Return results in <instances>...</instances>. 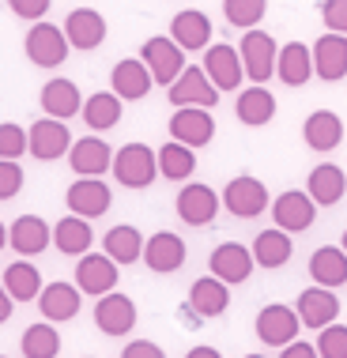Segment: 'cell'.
<instances>
[{"label":"cell","mask_w":347,"mask_h":358,"mask_svg":"<svg viewBox=\"0 0 347 358\" xmlns=\"http://www.w3.org/2000/svg\"><path fill=\"white\" fill-rule=\"evenodd\" d=\"M110 173L125 189H148V185H155V178H159V155H155V148L132 140L113 155Z\"/></svg>","instance_id":"1"},{"label":"cell","mask_w":347,"mask_h":358,"mask_svg":"<svg viewBox=\"0 0 347 358\" xmlns=\"http://www.w3.org/2000/svg\"><path fill=\"white\" fill-rule=\"evenodd\" d=\"M27 57H31V64L38 69H61L64 61H69V34H64V27H53V23H38L27 31V42H23Z\"/></svg>","instance_id":"2"},{"label":"cell","mask_w":347,"mask_h":358,"mask_svg":"<svg viewBox=\"0 0 347 358\" xmlns=\"http://www.w3.org/2000/svg\"><path fill=\"white\" fill-rule=\"evenodd\" d=\"M238 53H242V64H246V80L253 83H268L276 76V57H279V45L276 38L268 31H246L242 34V45H238Z\"/></svg>","instance_id":"3"},{"label":"cell","mask_w":347,"mask_h":358,"mask_svg":"<svg viewBox=\"0 0 347 358\" xmlns=\"http://www.w3.org/2000/svg\"><path fill=\"white\" fill-rule=\"evenodd\" d=\"M140 61L148 64L151 80L162 83V87H170L181 72H185V50H181V45L174 42V38H162V34H159V38H148V42H143Z\"/></svg>","instance_id":"4"},{"label":"cell","mask_w":347,"mask_h":358,"mask_svg":"<svg viewBox=\"0 0 347 358\" xmlns=\"http://www.w3.org/2000/svg\"><path fill=\"white\" fill-rule=\"evenodd\" d=\"M170 140H181L189 148H208L215 140V117L208 106H174Z\"/></svg>","instance_id":"5"},{"label":"cell","mask_w":347,"mask_h":358,"mask_svg":"<svg viewBox=\"0 0 347 358\" xmlns=\"http://www.w3.org/2000/svg\"><path fill=\"white\" fill-rule=\"evenodd\" d=\"M94 328L102 336H129L136 328V302L121 290H106L94 302Z\"/></svg>","instance_id":"6"},{"label":"cell","mask_w":347,"mask_h":358,"mask_svg":"<svg viewBox=\"0 0 347 358\" xmlns=\"http://www.w3.org/2000/svg\"><path fill=\"white\" fill-rule=\"evenodd\" d=\"M167 94H170V106H208V110H215L223 91L208 80L204 64H192V69L185 64V72L170 83Z\"/></svg>","instance_id":"7"},{"label":"cell","mask_w":347,"mask_h":358,"mask_svg":"<svg viewBox=\"0 0 347 358\" xmlns=\"http://www.w3.org/2000/svg\"><path fill=\"white\" fill-rule=\"evenodd\" d=\"M72 148V132H69V124L64 121H57L45 113L42 121H34L31 129H27V151L34 155L38 162H53V159H61V155H69Z\"/></svg>","instance_id":"8"},{"label":"cell","mask_w":347,"mask_h":358,"mask_svg":"<svg viewBox=\"0 0 347 358\" xmlns=\"http://www.w3.org/2000/svg\"><path fill=\"white\" fill-rule=\"evenodd\" d=\"M272 219H276L279 230H287V234H302V230L313 227L317 204L306 189H287L272 200Z\"/></svg>","instance_id":"9"},{"label":"cell","mask_w":347,"mask_h":358,"mask_svg":"<svg viewBox=\"0 0 347 358\" xmlns=\"http://www.w3.org/2000/svg\"><path fill=\"white\" fill-rule=\"evenodd\" d=\"M219 204H223V196L211 185H204V181H185V189L178 192V219L189 222V227H208V222H215Z\"/></svg>","instance_id":"10"},{"label":"cell","mask_w":347,"mask_h":358,"mask_svg":"<svg viewBox=\"0 0 347 358\" xmlns=\"http://www.w3.org/2000/svg\"><path fill=\"white\" fill-rule=\"evenodd\" d=\"M118 268L121 264L110 253H91V249H87V253L80 257V264H76V287H80L83 294L99 298V294H106V290L118 287V279H121Z\"/></svg>","instance_id":"11"},{"label":"cell","mask_w":347,"mask_h":358,"mask_svg":"<svg viewBox=\"0 0 347 358\" xmlns=\"http://www.w3.org/2000/svg\"><path fill=\"white\" fill-rule=\"evenodd\" d=\"M204 72L208 80L219 87V91H238L246 80V64H242V53L227 42H215L204 50Z\"/></svg>","instance_id":"12"},{"label":"cell","mask_w":347,"mask_h":358,"mask_svg":"<svg viewBox=\"0 0 347 358\" xmlns=\"http://www.w3.org/2000/svg\"><path fill=\"white\" fill-rule=\"evenodd\" d=\"M295 309H298V321H302V328L321 332L325 324H332L336 317H340V298L332 294V287L313 283V287H306L302 294H298Z\"/></svg>","instance_id":"13"},{"label":"cell","mask_w":347,"mask_h":358,"mask_svg":"<svg viewBox=\"0 0 347 358\" xmlns=\"http://www.w3.org/2000/svg\"><path fill=\"white\" fill-rule=\"evenodd\" d=\"M223 208L230 211V215H238V219H257L260 211L268 208V189H264V181L249 178V173H242V178H234V181H227V189H223Z\"/></svg>","instance_id":"14"},{"label":"cell","mask_w":347,"mask_h":358,"mask_svg":"<svg viewBox=\"0 0 347 358\" xmlns=\"http://www.w3.org/2000/svg\"><path fill=\"white\" fill-rule=\"evenodd\" d=\"M313 50V76L325 83H340L347 80V34H321L317 42L310 45Z\"/></svg>","instance_id":"15"},{"label":"cell","mask_w":347,"mask_h":358,"mask_svg":"<svg viewBox=\"0 0 347 358\" xmlns=\"http://www.w3.org/2000/svg\"><path fill=\"white\" fill-rule=\"evenodd\" d=\"M208 268H211V275H219L223 283L238 287V283H246V279L253 275L257 260H253V249L238 245V241H223V245H215V249H211Z\"/></svg>","instance_id":"16"},{"label":"cell","mask_w":347,"mask_h":358,"mask_svg":"<svg viewBox=\"0 0 347 358\" xmlns=\"http://www.w3.org/2000/svg\"><path fill=\"white\" fill-rule=\"evenodd\" d=\"M110 200H113V192L99 178H80L69 185V192H64L69 211L72 215H83V219H102L106 211H110Z\"/></svg>","instance_id":"17"},{"label":"cell","mask_w":347,"mask_h":358,"mask_svg":"<svg viewBox=\"0 0 347 358\" xmlns=\"http://www.w3.org/2000/svg\"><path fill=\"white\" fill-rule=\"evenodd\" d=\"M298 309L295 306H264L257 313V340L264 347H283L298 336Z\"/></svg>","instance_id":"18"},{"label":"cell","mask_w":347,"mask_h":358,"mask_svg":"<svg viewBox=\"0 0 347 358\" xmlns=\"http://www.w3.org/2000/svg\"><path fill=\"white\" fill-rule=\"evenodd\" d=\"M185 257H189V249L174 230H159V234H151L148 241H143V264H148L155 275L178 272V268L185 264Z\"/></svg>","instance_id":"19"},{"label":"cell","mask_w":347,"mask_h":358,"mask_svg":"<svg viewBox=\"0 0 347 358\" xmlns=\"http://www.w3.org/2000/svg\"><path fill=\"white\" fill-rule=\"evenodd\" d=\"M8 245H12L19 257H38L53 245V227L42 215H19L12 227H8Z\"/></svg>","instance_id":"20"},{"label":"cell","mask_w":347,"mask_h":358,"mask_svg":"<svg viewBox=\"0 0 347 358\" xmlns=\"http://www.w3.org/2000/svg\"><path fill=\"white\" fill-rule=\"evenodd\" d=\"M211 34H215V27H211V19L200 12V8H185V12H178L170 19V38L181 45L185 53H200L211 45Z\"/></svg>","instance_id":"21"},{"label":"cell","mask_w":347,"mask_h":358,"mask_svg":"<svg viewBox=\"0 0 347 358\" xmlns=\"http://www.w3.org/2000/svg\"><path fill=\"white\" fill-rule=\"evenodd\" d=\"M64 34H69L72 50H83V53L99 50L106 42V15L99 8H76V12H69V19H64Z\"/></svg>","instance_id":"22"},{"label":"cell","mask_w":347,"mask_h":358,"mask_svg":"<svg viewBox=\"0 0 347 358\" xmlns=\"http://www.w3.org/2000/svg\"><path fill=\"white\" fill-rule=\"evenodd\" d=\"M69 166L80 173V178H102V173L113 166V148H110L102 136L72 140V148H69Z\"/></svg>","instance_id":"23"},{"label":"cell","mask_w":347,"mask_h":358,"mask_svg":"<svg viewBox=\"0 0 347 358\" xmlns=\"http://www.w3.org/2000/svg\"><path fill=\"white\" fill-rule=\"evenodd\" d=\"M80 306H83V290L76 283H61V279H57V283H45L42 294H38V309H42V317L53 324L72 321V317L80 313Z\"/></svg>","instance_id":"24"},{"label":"cell","mask_w":347,"mask_h":358,"mask_svg":"<svg viewBox=\"0 0 347 358\" xmlns=\"http://www.w3.org/2000/svg\"><path fill=\"white\" fill-rule=\"evenodd\" d=\"M227 306H230V283H223L219 275H204L189 287V309L197 317H204V321L223 317Z\"/></svg>","instance_id":"25"},{"label":"cell","mask_w":347,"mask_h":358,"mask_svg":"<svg viewBox=\"0 0 347 358\" xmlns=\"http://www.w3.org/2000/svg\"><path fill=\"white\" fill-rule=\"evenodd\" d=\"M151 72H148V64L140 61V57H125V61L113 64V72H110V91L113 94H121L125 102H136L143 99V94L151 91Z\"/></svg>","instance_id":"26"},{"label":"cell","mask_w":347,"mask_h":358,"mask_svg":"<svg viewBox=\"0 0 347 358\" xmlns=\"http://www.w3.org/2000/svg\"><path fill=\"white\" fill-rule=\"evenodd\" d=\"M306 192L313 196L317 208H332L347 196V173L336 166V162H321V166L310 170L306 178Z\"/></svg>","instance_id":"27"},{"label":"cell","mask_w":347,"mask_h":358,"mask_svg":"<svg viewBox=\"0 0 347 358\" xmlns=\"http://www.w3.org/2000/svg\"><path fill=\"white\" fill-rule=\"evenodd\" d=\"M276 76H279L287 87H306V83L313 80V50H310L306 42H287V45H279Z\"/></svg>","instance_id":"28"},{"label":"cell","mask_w":347,"mask_h":358,"mask_svg":"<svg viewBox=\"0 0 347 358\" xmlns=\"http://www.w3.org/2000/svg\"><path fill=\"white\" fill-rule=\"evenodd\" d=\"M302 140L310 151H336L344 143V121L332 110H313L302 124Z\"/></svg>","instance_id":"29"},{"label":"cell","mask_w":347,"mask_h":358,"mask_svg":"<svg viewBox=\"0 0 347 358\" xmlns=\"http://www.w3.org/2000/svg\"><path fill=\"white\" fill-rule=\"evenodd\" d=\"M42 110L50 113V117L57 121H69V117H80V110H83V94H80V87H76L72 80H50L42 87Z\"/></svg>","instance_id":"30"},{"label":"cell","mask_w":347,"mask_h":358,"mask_svg":"<svg viewBox=\"0 0 347 358\" xmlns=\"http://www.w3.org/2000/svg\"><path fill=\"white\" fill-rule=\"evenodd\" d=\"M234 113H238L242 124H249V129H260V124H268L276 117V94L268 91L264 83L246 87V91L238 94V102H234Z\"/></svg>","instance_id":"31"},{"label":"cell","mask_w":347,"mask_h":358,"mask_svg":"<svg viewBox=\"0 0 347 358\" xmlns=\"http://www.w3.org/2000/svg\"><path fill=\"white\" fill-rule=\"evenodd\" d=\"M143 241H148V238H143L132 222H121V227L106 230L102 253H110L121 268H129V264H136V260H143Z\"/></svg>","instance_id":"32"},{"label":"cell","mask_w":347,"mask_h":358,"mask_svg":"<svg viewBox=\"0 0 347 358\" xmlns=\"http://www.w3.org/2000/svg\"><path fill=\"white\" fill-rule=\"evenodd\" d=\"M53 245L61 249V253H69V257H83L87 249L94 245L91 219H83V215H64V219H57V227H53Z\"/></svg>","instance_id":"33"},{"label":"cell","mask_w":347,"mask_h":358,"mask_svg":"<svg viewBox=\"0 0 347 358\" xmlns=\"http://www.w3.org/2000/svg\"><path fill=\"white\" fill-rule=\"evenodd\" d=\"M310 275H313V283H321V287H344L347 283V253H344V245H321V249H313V257H310Z\"/></svg>","instance_id":"34"},{"label":"cell","mask_w":347,"mask_h":358,"mask_svg":"<svg viewBox=\"0 0 347 358\" xmlns=\"http://www.w3.org/2000/svg\"><path fill=\"white\" fill-rule=\"evenodd\" d=\"M291 253H295V241H291V234L287 230H260L257 234V241H253V260L260 268H268V272H276V268H283L287 260H291Z\"/></svg>","instance_id":"35"},{"label":"cell","mask_w":347,"mask_h":358,"mask_svg":"<svg viewBox=\"0 0 347 358\" xmlns=\"http://www.w3.org/2000/svg\"><path fill=\"white\" fill-rule=\"evenodd\" d=\"M4 287L15 302H38V294H42L45 283H42V272L31 264V257H19L15 264L4 268Z\"/></svg>","instance_id":"36"},{"label":"cell","mask_w":347,"mask_h":358,"mask_svg":"<svg viewBox=\"0 0 347 358\" xmlns=\"http://www.w3.org/2000/svg\"><path fill=\"white\" fill-rule=\"evenodd\" d=\"M155 155H159V173L167 181H189L197 173V148H189V143L170 140Z\"/></svg>","instance_id":"37"},{"label":"cell","mask_w":347,"mask_h":358,"mask_svg":"<svg viewBox=\"0 0 347 358\" xmlns=\"http://www.w3.org/2000/svg\"><path fill=\"white\" fill-rule=\"evenodd\" d=\"M121 94H113V91H99V94H91V99L83 102V110H80V117L87 121V129H94V132H106V129H113V124L121 121Z\"/></svg>","instance_id":"38"},{"label":"cell","mask_w":347,"mask_h":358,"mask_svg":"<svg viewBox=\"0 0 347 358\" xmlns=\"http://www.w3.org/2000/svg\"><path fill=\"white\" fill-rule=\"evenodd\" d=\"M19 351L27 358H53L61 355V332H57L53 321H38L23 332V340H19Z\"/></svg>","instance_id":"39"},{"label":"cell","mask_w":347,"mask_h":358,"mask_svg":"<svg viewBox=\"0 0 347 358\" xmlns=\"http://www.w3.org/2000/svg\"><path fill=\"white\" fill-rule=\"evenodd\" d=\"M264 12H268V0H223L227 23L238 27V31H253V27H260Z\"/></svg>","instance_id":"40"},{"label":"cell","mask_w":347,"mask_h":358,"mask_svg":"<svg viewBox=\"0 0 347 358\" xmlns=\"http://www.w3.org/2000/svg\"><path fill=\"white\" fill-rule=\"evenodd\" d=\"M317 355L321 358H347V324H325L317 336Z\"/></svg>","instance_id":"41"},{"label":"cell","mask_w":347,"mask_h":358,"mask_svg":"<svg viewBox=\"0 0 347 358\" xmlns=\"http://www.w3.org/2000/svg\"><path fill=\"white\" fill-rule=\"evenodd\" d=\"M19 155H27V129L4 121L0 124V159H19Z\"/></svg>","instance_id":"42"},{"label":"cell","mask_w":347,"mask_h":358,"mask_svg":"<svg viewBox=\"0 0 347 358\" xmlns=\"http://www.w3.org/2000/svg\"><path fill=\"white\" fill-rule=\"evenodd\" d=\"M23 189V170L19 159H0V200H15Z\"/></svg>","instance_id":"43"},{"label":"cell","mask_w":347,"mask_h":358,"mask_svg":"<svg viewBox=\"0 0 347 358\" xmlns=\"http://www.w3.org/2000/svg\"><path fill=\"white\" fill-rule=\"evenodd\" d=\"M321 19H325V31L347 34V0H325V4H321Z\"/></svg>","instance_id":"44"},{"label":"cell","mask_w":347,"mask_h":358,"mask_svg":"<svg viewBox=\"0 0 347 358\" xmlns=\"http://www.w3.org/2000/svg\"><path fill=\"white\" fill-rule=\"evenodd\" d=\"M53 0H8V8H12V15L27 19V23H38L45 12H50Z\"/></svg>","instance_id":"45"},{"label":"cell","mask_w":347,"mask_h":358,"mask_svg":"<svg viewBox=\"0 0 347 358\" xmlns=\"http://www.w3.org/2000/svg\"><path fill=\"white\" fill-rule=\"evenodd\" d=\"M159 355H162V347L151 340H132L125 347V358H159Z\"/></svg>","instance_id":"46"},{"label":"cell","mask_w":347,"mask_h":358,"mask_svg":"<svg viewBox=\"0 0 347 358\" xmlns=\"http://www.w3.org/2000/svg\"><path fill=\"white\" fill-rule=\"evenodd\" d=\"M279 355H287V358H313V355H317V343H302V340L295 336L291 343L279 347Z\"/></svg>","instance_id":"47"},{"label":"cell","mask_w":347,"mask_h":358,"mask_svg":"<svg viewBox=\"0 0 347 358\" xmlns=\"http://www.w3.org/2000/svg\"><path fill=\"white\" fill-rule=\"evenodd\" d=\"M12 309H15V298L8 294V287H4V283H0V324H4L8 317H12Z\"/></svg>","instance_id":"48"},{"label":"cell","mask_w":347,"mask_h":358,"mask_svg":"<svg viewBox=\"0 0 347 358\" xmlns=\"http://www.w3.org/2000/svg\"><path fill=\"white\" fill-rule=\"evenodd\" d=\"M189 355H192V358H204V355L211 358V355H219V351H215V347H211V343H200V347H192Z\"/></svg>","instance_id":"49"},{"label":"cell","mask_w":347,"mask_h":358,"mask_svg":"<svg viewBox=\"0 0 347 358\" xmlns=\"http://www.w3.org/2000/svg\"><path fill=\"white\" fill-rule=\"evenodd\" d=\"M4 245H8V227L0 222V249H4Z\"/></svg>","instance_id":"50"},{"label":"cell","mask_w":347,"mask_h":358,"mask_svg":"<svg viewBox=\"0 0 347 358\" xmlns=\"http://www.w3.org/2000/svg\"><path fill=\"white\" fill-rule=\"evenodd\" d=\"M340 245H344V253H347V230H344V238H340Z\"/></svg>","instance_id":"51"}]
</instances>
